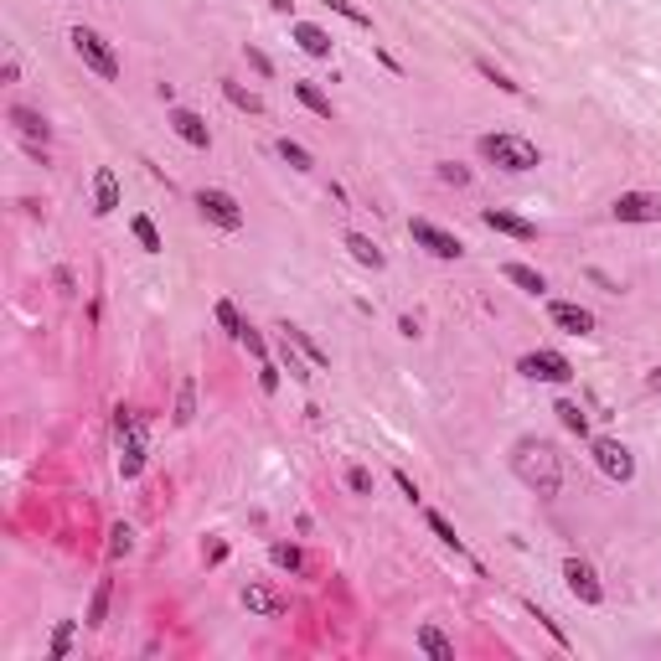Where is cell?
Returning <instances> with one entry per match:
<instances>
[{"instance_id": "obj_1", "label": "cell", "mask_w": 661, "mask_h": 661, "mask_svg": "<svg viewBox=\"0 0 661 661\" xmlns=\"http://www.w3.org/2000/svg\"><path fill=\"white\" fill-rule=\"evenodd\" d=\"M512 475L537 496H558L563 491V454H558L548 439L527 434V439L512 445Z\"/></svg>"}, {"instance_id": "obj_2", "label": "cell", "mask_w": 661, "mask_h": 661, "mask_svg": "<svg viewBox=\"0 0 661 661\" xmlns=\"http://www.w3.org/2000/svg\"><path fill=\"white\" fill-rule=\"evenodd\" d=\"M114 439H119V475L135 480L150 460V429H145V413L140 409H114Z\"/></svg>"}, {"instance_id": "obj_3", "label": "cell", "mask_w": 661, "mask_h": 661, "mask_svg": "<svg viewBox=\"0 0 661 661\" xmlns=\"http://www.w3.org/2000/svg\"><path fill=\"white\" fill-rule=\"evenodd\" d=\"M480 155L496 165V171H512V176H522V171H537L542 165V150H537L527 135H480Z\"/></svg>"}, {"instance_id": "obj_4", "label": "cell", "mask_w": 661, "mask_h": 661, "mask_svg": "<svg viewBox=\"0 0 661 661\" xmlns=\"http://www.w3.org/2000/svg\"><path fill=\"white\" fill-rule=\"evenodd\" d=\"M67 41H73V52H78L83 67H93L103 83L119 78V52H114V47H109L93 26H73V31H67Z\"/></svg>"}, {"instance_id": "obj_5", "label": "cell", "mask_w": 661, "mask_h": 661, "mask_svg": "<svg viewBox=\"0 0 661 661\" xmlns=\"http://www.w3.org/2000/svg\"><path fill=\"white\" fill-rule=\"evenodd\" d=\"M516 372L527 377V383H553V388H563V383H574V362L563 357V351L542 347V351H527L522 362H516Z\"/></svg>"}, {"instance_id": "obj_6", "label": "cell", "mask_w": 661, "mask_h": 661, "mask_svg": "<svg viewBox=\"0 0 661 661\" xmlns=\"http://www.w3.org/2000/svg\"><path fill=\"white\" fill-rule=\"evenodd\" d=\"M197 212H202L212 227H223V233H243V207H238V197L223 191V186H202V191H197Z\"/></svg>"}, {"instance_id": "obj_7", "label": "cell", "mask_w": 661, "mask_h": 661, "mask_svg": "<svg viewBox=\"0 0 661 661\" xmlns=\"http://www.w3.org/2000/svg\"><path fill=\"white\" fill-rule=\"evenodd\" d=\"M589 454H595V465L610 475L615 486H630V480H636V454L625 450L620 439H610V434H595V439H589Z\"/></svg>"}, {"instance_id": "obj_8", "label": "cell", "mask_w": 661, "mask_h": 661, "mask_svg": "<svg viewBox=\"0 0 661 661\" xmlns=\"http://www.w3.org/2000/svg\"><path fill=\"white\" fill-rule=\"evenodd\" d=\"M409 238L424 248V253H434V259H460V253H465V243L454 238L450 227L429 223V217H413V223H409Z\"/></svg>"}, {"instance_id": "obj_9", "label": "cell", "mask_w": 661, "mask_h": 661, "mask_svg": "<svg viewBox=\"0 0 661 661\" xmlns=\"http://www.w3.org/2000/svg\"><path fill=\"white\" fill-rule=\"evenodd\" d=\"M563 584H568V595L578 599V604H604V584H599V574L584 563V558H563Z\"/></svg>"}, {"instance_id": "obj_10", "label": "cell", "mask_w": 661, "mask_h": 661, "mask_svg": "<svg viewBox=\"0 0 661 661\" xmlns=\"http://www.w3.org/2000/svg\"><path fill=\"white\" fill-rule=\"evenodd\" d=\"M610 217L615 223H661V197L657 191H620Z\"/></svg>"}, {"instance_id": "obj_11", "label": "cell", "mask_w": 661, "mask_h": 661, "mask_svg": "<svg viewBox=\"0 0 661 661\" xmlns=\"http://www.w3.org/2000/svg\"><path fill=\"white\" fill-rule=\"evenodd\" d=\"M289 37H295V47L305 52V57H315V62H330V31L326 26H315V21H289Z\"/></svg>"}, {"instance_id": "obj_12", "label": "cell", "mask_w": 661, "mask_h": 661, "mask_svg": "<svg viewBox=\"0 0 661 661\" xmlns=\"http://www.w3.org/2000/svg\"><path fill=\"white\" fill-rule=\"evenodd\" d=\"M5 119L16 124V135L31 145V150H47V140H52V124L41 119L37 109H26V103H11V114H5Z\"/></svg>"}, {"instance_id": "obj_13", "label": "cell", "mask_w": 661, "mask_h": 661, "mask_svg": "<svg viewBox=\"0 0 661 661\" xmlns=\"http://www.w3.org/2000/svg\"><path fill=\"white\" fill-rule=\"evenodd\" d=\"M548 321H553L558 330H568V336H595V310L574 305V300H553V305H548Z\"/></svg>"}, {"instance_id": "obj_14", "label": "cell", "mask_w": 661, "mask_h": 661, "mask_svg": "<svg viewBox=\"0 0 661 661\" xmlns=\"http://www.w3.org/2000/svg\"><path fill=\"white\" fill-rule=\"evenodd\" d=\"M238 599H243L248 615H259V620H285V610H289L285 595H279V589H269V584H248Z\"/></svg>"}, {"instance_id": "obj_15", "label": "cell", "mask_w": 661, "mask_h": 661, "mask_svg": "<svg viewBox=\"0 0 661 661\" xmlns=\"http://www.w3.org/2000/svg\"><path fill=\"white\" fill-rule=\"evenodd\" d=\"M480 223L491 227V233H507V238H516V243H533V238H537V223L516 217V212H501V207H486V212H480Z\"/></svg>"}, {"instance_id": "obj_16", "label": "cell", "mask_w": 661, "mask_h": 661, "mask_svg": "<svg viewBox=\"0 0 661 661\" xmlns=\"http://www.w3.org/2000/svg\"><path fill=\"white\" fill-rule=\"evenodd\" d=\"M165 124H171L191 150H207V145H212V129H207V119L197 114V109H171V119H165Z\"/></svg>"}, {"instance_id": "obj_17", "label": "cell", "mask_w": 661, "mask_h": 661, "mask_svg": "<svg viewBox=\"0 0 661 661\" xmlns=\"http://www.w3.org/2000/svg\"><path fill=\"white\" fill-rule=\"evenodd\" d=\"M93 212H99V217L119 212V176H114V165H99V171H93Z\"/></svg>"}, {"instance_id": "obj_18", "label": "cell", "mask_w": 661, "mask_h": 661, "mask_svg": "<svg viewBox=\"0 0 661 661\" xmlns=\"http://www.w3.org/2000/svg\"><path fill=\"white\" fill-rule=\"evenodd\" d=\"M413 646H419L429 661H454V640L445 636L439 625H419V630H413Z\"/></svg>"}, {"instance_id": "obj_19", "label": "cell", "mask_w": 661, "mask_h": 661, "mask_svg": "<svg viewBox=\"0 0 661 661\" xmlns=\"http://www.w3.org/2000/svg\"><path fill=\"white\" fill-rule=\"evenodd\" d=\"M341 243H347V253H351V259H357V264H362V269H372V274H377V269L388 264V259H383V248L372 243L367 233H347Z\"/></svg>"}, {"instance_id": "obj_20", "label": "cell", "mask_w": 661, "mask_h": 661, "mask_svg": "<svg viewBox=\"0 0 661 661\" xmlns=\"http://www.w3.org/2000/svg\"><path fill=\"white\" fill-rule=\"evenodd\" d=\"M501 274H507V279H512L516 289H522V295H542V289H548V279H542V269H533V264H501Z\"/></svg>"}, {"instance_id": "obj_21", "label": "cell", "mask_w": 661, "mask_h": 661, "mask_svg": "<svg viewBox=\"0 0 661 661\" xmlns=\"http://www.w3.org/2000/svg\"><path fill=\"white\" fill-rule=\"evenodd\" d=\"M197 419V377H181V388H176V409H171V424L186 429Z\"/></svg>"}, {"instance_id": "obj_22", "label": "cell", "mask_w": 661, "mask_h": 661, "mask_svg": "<svg viewBox=\"0 0 661 661\" xmlns=\"http://www.w3.org/2000/svg\"><path fill=\"white\" fill-rule=\"evenodd\" d=\"M553 413H558V424H563L568 434H578V439H589V413L578 409L574 398H558V403H553Z\"/></svg>"}, {"instance_id": "obj_23", "label": "cell", "mask_w": 661, "mask_h": 661, "mask_svg": "<svg viewBox=\"0 0 661 661\" xmlns=\"http://www.w3.org/2000/svg\"><path fill=\"white\" fill-rule=\"evenodd\" d=\"M223 99L233 103V109H243V114H264V99L253 93V88H243V83L223 78Z\"/></svg>"}, {"instance_id": "obj_24", "label": "cell", "mask_w": 661, "mask_h": 661, "mask_svg": "<svg viewBox=\"0 0 661 661\" xmlns=\"http://www.w3.org/2000/svg\"><path fill=\"white\" fill-rule=\"evenodd\" d=\"M109 599H114V584H109V578H99V589H93V599H88V615H83V625H88V630H99L103 620H109Z\"/></svg>"}, {"instance_id": "obj_25", "label": "cell", "mask_w": 661, "mask_h": 661, "mask_svg": "<svg viewBox=\"0 0 661 661\" xmlns=\"http://www.w3.org/2000/svg\"><path fill=\"white\" fill-rule=\"evenodd\" d=\"M129 233H135V243L145 248V253H161L165 248V238H161V227H155V217H129Z\"/></svg>"}, {"instance_id": "obj_26", "label": "cell", "mask_w": 661, "mask_h": 661, "mask_svg": "<svg viewBox=\"0 0 661 661\" xmlns=\"http://www.w3.org/2000/svg\"><path fill=\"white\" fill-rule=\"evenodd\" d=\"M295 99L305 103L310 114H321V119H336V103H330L326 93L315 88V83H295Z\"/></svg>"}, {"instance_id": "obj_27", "label": "cell", "mask_w": 661, "mask_h": 661, "mask_svg": "<svg viewBox=\"0 0 661 661\" xmlns=\"http://www.w3.org/2000/svg\"><path fill=\"white\" fill-rule=\"evenodd\" d=\"M269 563L285 568V574H300V568H305V553H300L295 542H269Z\"/></svg>"}, {"instance_id": "obj_28", "label": "cell", "mask_w": 661, "mask_h": 661, "mask_svg": "<svg viewBox=\"0 0 661 661\" xmlns=\"http://www.w3.org/2000/svg\"><path fill=\"white\" fill-rule=\"evenodd\" d=\"M475 73H480V78H491L496 88H501V93H512V99H516V93H522V83H516L512 73H501V67H496L491 57H475Z\"/></svg>"}, {"instance_id": "obj_29", "label": "cell", "mask_w": 661, "mask_h": 661, "mask_svg": "<svg viewBox=\"0 0 661 661\" xmlns=\"http://www.w3.org/2000/svg\"><path fill=\"white\" fill-rule=\"evenodd\" d=\"M279 330H285L289 341H295V347H300V351L310 357V367H330V357H326L321 347H315V341H310V330H300V326H279Z\"/></svg>"}, {"instance_id": "obj_30", "label": "cell", "mask_w": 661, "mask_h": 661, "mask_svg": "<svg viewBox=\"0 0 661 661\" xmlns=\"http://www.w3.org/2000/svg\"><path fill=\"white\" fill-rule=\"evenodd\" d=\"M424 522H429V533L445 542V548H454V553H465V542H460V533L450 527V516L445 512H424Z\"/></svg>"}, {"instance_id": "obj_31", "label": "cell", "mask_w": 661, "mask_h": 661, "mask_svg": "<svg viewBox=\"0 0 661 661\" xmlns=\"http://www.w3.org/2000/svg\"><path fill=\"white\" fill-rule=\"evenodd\" d=\"M274 150H279V161H289L295 171H315V155H310V150H305L300 140H289V135H285V140L274 145Z\"/></svg>"}, {"instance_id": "obj_32", "label": "cell", "mask_w": 661, "mask_h": 661, "mask_svg": "<svg viewBox=\"0 0 661 661\" xmlns=\"http://www.w3.org/2000/svg\"><path fill=\"white\" fill-rule=\"evenodd\" d=\"M212 315H217V326L227 330V336H233V341H238V336H243V315H238V305H233V300H217V305H212Z\"/></svg>"}, {"instance_id": "obj_33", "label": "cell", "mask_w": 661, "mask_h": 661, "mask_svg": "<svg viewBox=\"0 0 661 661\" xmlns=\"http://www.w3.org/2000/svg\"><path fill=\"white\" fill-rule=\"evenodd\" d=\"M124 553H135V527H129V522H114V527H109V558H124Z\"/></svg>"}, {"instance_id": "obj_34", "label": "cell", "mask_w": 661, "mask_h": 661, "mask_svg": "<svg viewBox=\"0 0 661 661\" xmlns=\"http://www.w3.org/2000/svg\"><path fill=\"white\" fill-rule=\"evenodd\" d=\"M527 615H533V620H537V625H542V630H548V636H553V640H558V646H563V651H568V646H574V640L563 636V625H558V620H553V615H548V610H537L533 599H527Z\"/></svg>"}, {"instance_id": "obj_35", "label": "cell", "mask_w": 661, "mask_h": 661, "mask_svg": "<svg viewBox=\"0 0 661 661\" xmlns=\"http://www.w3.org/2000/svg\"><path fill=\"white\" fill-rule=\"evenodd\" d=\"M434 176H439L445 186H471V171H465L460 161H439L434 165Z\"/></svg>"}, {"instance_id": "obj_36", "label": "cell", "mask_w": 661, "mask_h": 661, "mask_svg": "<svg viewBox=\"0 0 661 661\" xmlns=\"http://www.w3.org/2000/svg\"><path fill=\"white\" fill-rule=\"evenodd\" d=\"M238 341L248 347V357H253V362H269V341H264V330H259V326H243V336H238Z\"/></svg>"}, {"instance_id": "obj_37", "label": "cell", "mask_w": 661, "mask_h": 661, "mask_svg": "<svg viewBox=\"0 0 661 661\" xmlns=\"http://www.w3.org/2000/svg\"><path fill=\"white\" fill-rule=\"evenodd\" d=\"M347 491L351 496H372V471L367 465H347Z\"/></svg>"}, {"instance_id": "obj_38", "label": "cell", "mask_w": 661, "mask_h": 661, "mask_svg": "<svg viewBox=\"0 0 661 661\" xmlns=\"http://www.w3.org/2000/svg\"><path fill=\"white\" fill-rule=\"evenodd\" d=\"M326 5H330V11H336L341 21H351V26H372V16L362 11V5H351V0H326Z\"/></svg>"}, {"instance_id": "obj_39", "label": "cell", "mask_w": 661, "mask_h": 661, "mask_svg": "<svg viewBox=\"0 0 661 661\" xmlns=\"http://www.w3.org/2000/svg\"><path fill=\"white\" fill-rule=\"evenodd\" d=\"M73 630H78V620H62V625H57V636H52V661L67 657V646H73Z\"/></svg>"}, {"instance_id": "obj_40", "label": "cell", "mask_w": 661, "mask_h": 661, "mask_svg": "<svg viewBox=\"0 0 661 661\" xmlns=\"http://www.w3.org/2000/svg\"><path fill=\"white\" fill-rule=\"evenodd\" d=\"M202 563H207V568H217V563H227V542H223V537H212V542H202Z\"/></svg>"}, {"instance_id": "obj_41", "label": "cell", "mask_w": 661, "mask_h": 661, "mask_svg": "<svg viewBox=\"0 0 661 661\" xmlns=\"http://www.w3.org/2000/svg\"><path fill=\"white\" fill-rule=\"evenodd\" d=\"M243 57H248V67H253L259 78H269V73H274V62H269L264 52H259V47H243Z\"/></svg>"}, {"instance_id": "obj_42", "label": "cell", "mask_w": 661, "mask_h": 661, "mask_svg": "<svg viewBox=\"0 0 661 661\" xmlns=\"http://www.w3.org/2000/svg\"><path fill=\"white\" fill-rule=\"evenodd\" d=\"M259 388L279 392V367H274V362H259Z\"/></svg>"}, {"instance_id": "obj_43", "label": "cell", "mask_w": 661, "mask_h": 661, "mask_svg": "<svg viewBox=\"0 0 661 661\" xmlns=\"http://www.w3.org/2000/svg\"><path fill=\"white\" fill-rule=\"evenodd\" d=\"M285 372H289V377H295V383H310L305 362H300V357H289V341H285Z\"/></svg>"}, {"instance_id": "obj_44", "label": "cell", "mask_w": 661, "mask_h": 661, "mask_svg": "<svg viewBox=\"0 0 661 661\" xmlns=\"http://www.w3.org/2000/svg\"><path fill=\"white\" fill-rule=\"evenodd\" d=\"M0 78H5V83L21 78V57H16V52H5V62H0Z\"/></svg>"}, {"instance_id": "obj_45", "label": "cell", "mask_w": 661, "mask_h": 661, "mask_svg": "<svg viewBox=\"0 0 661 661\" xmlns=\"http://www.w3.org/2000/svg\"><path fill=\"white\" fill-rule=\"evenodd\" d=\"M392 480H398V491L409 496V501H419V486H413V475H409V471H392Z\"/></svg>"}, {"instance_id": "obj_46", "label": "cell", "mask_w": 661, "mask_h": 661, "mask_svg": "<svg viewBox=\"0 0 661 661\" xmlns=\"http://www.w3.org/2000/svg\"><path fill=\"white\" fill-rule=\"evenodd\" d=\"M269 11H274V16H289V11H295V0H269Z\"/></svg>"}, {"instance_id": "obj_47", "label": "cell", "mask_w": 661, "mask_h": 661, "mask_svg": "<svg viewBox=\"0 0 661 661\" xmlns=\"http://www.w3.org/2000/svg\"><path fill=\"white\" fill-rule=\"evenodd\" d=\"M646 383H651V392H661V367L651 372V377H646Z\"/></svg>"}]
</instances>
